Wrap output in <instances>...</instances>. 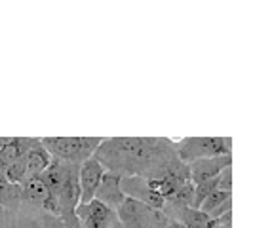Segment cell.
<instances>
[{
	"label": "cell",
	"instance_id": "cell-12",
	"mask_svg": "<svg viewBox=\"0 0 253 228\" xmlns=\"http://www.w3.org/2000/svg\"><path fill=\"white\" fill-rule=\"evenodd\" d=\"M120 181H122L120 175L111 173V171H105V175L101 179V185H99L97 194H95V200L99 203H103V205H107L113 211H118V207L126 200L124 192L120 189Z\"/></svg>",
	"mask_w": 253,
	"mask_h": 228
},
{
	"label": "cell",
	"instance_id": "cell-21",
	"mask_svg": "<svg viewBox=\"0 0 253 228\" xmlns=\"http://www.w3.org/2000/svg\"><path fill=\"white\" fill-rule=\"evenodd\" d=\"M166 228H185L181 223H177V221H171V219H168V223H166Z\"/></svg>",
	"mask_w": 253,
	"mask_h": 228
},
{
	"label": "cell",
	"instance_id": "cell-22",
	"mask_svg": "<svg viewBox=\"0 0 253 228\" xmlns=\"http://www.w3.org/2000/svg\"><path fill=\"white\" fill-rule=\"evenodd\" d=\"M215 221H217V219H215ZM213 228H232V225H219V223H217Z\"/></svg>",
	"mask_w": 253,
	"mask_h": 228
},
{
	"label": "cell",
	"instance_id": "cell-18",
	"mask_svg": "<svg viewBox=\"0 0 253 228\" xmlns=\"http://www.w3.org/2000/svg\"><path fill=\"white\" fill-rule=\"evenodd\" d=\"M217 177H219V175H217ZM217 177L210 179V181H204L200 185H194V198H192V207H194V209H198V207L202 205L204 200H206L213 190H217V185H219Z\"/></svg>",
	"mask_w": 253,
	"mask_h": 228
},
{
	"label": "cell",
	"instance_id": "cell-23",
	"mask_svg": "<svg viewBox=\"0 0 253 228\" xmlns=\"http://www.w3.org/2000/svg\"><path fill=\"white\" fill-rule=\"evenodd\" d=\"M4 213H6V211H4V209H2V207H0V221H2V219H4Z\"/></svg>",
	"mask_w": 253,
	"mask_h": 228
},
{
	"label": "cell",
	"instance_id": "cell-3",
	"mask_svg": "<svg viewBox=\"0 0 253 228\" xmlns=\"http://www.w3.org/2000/svg\"><path fill=\"white\" fill-rule=\"evenodd\" d=\"M177 156L183 164H192L202 158L227 156L232 154V139L230 137H213V135H192L175 141Z\"/></svg>",
	"mask_w": 253,
	"mask_h": 228
},
{
	"label": "cell",
	"instance_id": "cell-1",
	"mask_svg": "<svg viewBox=\"0 0 253 228\" xmlns=\"http://www.w3.org/2000/svg\"><path fill=\"white\" fill-rule=\"evenodd\" d=\"M93 156L105 171L120 177L158 179L187 165L168 137H105Z\"/></svg>",
	"mask_w": 253,
	"mask_h": 228
},
{
	"label": "cell",
	"instance_id": "cell-5",
	"mask_svg": "<svg viewBox=\"0 0 253 228\" xmlns=\"http://www.w3.org/2000/svg\"><path fill=\"white\" fill-rule=\"evenodd\" d=\"M0 228H67L61 219L51 217L31 205H21L13 213H4Z\"/></svg>",
	"mask_w": 253,
	"mask_h": 228
},
{
	"label": "cell",
	"instance_id": "cell-13",
	"mask_svg": "<svg viewBox=\"0 0 253 228\" xmlns=\"http://www.w3.org/2000/svg\"><path fill=\"white\" fill-rule=\"evenodd\" d=\"M50 164H51V156L50 152L44 149V145L40 143V137H31V143H29L25 152L27 177L40 175Z\"/></svg>",
	"mask_w": 253,
	"mask_h": 228
},
{
	"label": "cell",
	"instance_id": "cell-20",
	"mask_svg": "<svg viewBox=\"0 0 253 228\" xmlns=\"http://www.w3.org/2000/svg\"><path fill=\"white\" fill-rule=\"evenodd\" d=\"M228 211H232V200H228V202H225L223 205H219L215 211H211L210 213V219H219V217H223L225 213H228Z\"/></svg>",
	"mask_w": 253,
	"mask_h": 228
},
{
	"label": "cell",
	"instance_id": "cell-7",
	"mask_svg": "<svg viewBox=\"0 0 253 228\" xmlns=\"http://www.w3.org/2000/svg\"><path fill=\"white\" fill-rule=\"evenodd\" d=\"M76 219L80 221L82 228H122L116 211L109 209L107 205L99 203L97 200L86 203V205H78Z\"/></svg>",
	"mask_w": 253,
	"mask_h": 228
},
{
	"label": "cell",
	"instance_id": "cell-6",
	"mask_svg": "<svg viewBox=\"0 0 253 228\" xmlns=\"http://www.w3.org/2000/svg\"><path fill=\"white\" fill-rule=\"evenodd\" d=\"M19 187H21V200H23L25 205L37 207L40 211L59 219L57 200H55V196L48 190V187L44 185V181L40 179V175L25 177L19 183Z\"/></svg>",
	"mask_w": 253,
	"mask_h": 228
},
{
	"label": "cell",
	"instance_id": "cell-19",
	"mask_svg": "<svg viewBox=\"0 0 253 228\" xmlns=\"http://www.w3.org/2000/svg\"><path fill=\"white\" fill-rule=\"evenodd\" d=\"M219 185H217V190H223V192H232V167H227L219 173Z\"/></svg>",
	"mask_w": 253,
	"mask_h": 228
},
{
	"label": "cell",
	"instance_id": "cell-8",
	"mask_svg": "<svg viewBox=\"0 0 253 228\" xmlns=\"http://www.w3.org/2000/svg\"><path fill=\"white\" fill-rule=\"evenodd\" d=\"M103 175H105V167L95 160V156H91L86 162L80 164V167H78L80 203L78 205H86V203L95 200V194H97V189L101 185Z\"/></svg>",
	"mask_w": 253,
	"mask_h": 228
},
{
	"label": "cell",
	"instance_id": "cell-15",
	"mask_svg": "<svg viewBox=\"0 0 253 228\" xmlns=\"http://www.w3.org/2000/svg\"><path fill=\"white\" fill-rule=\"evenodd\" d=\"M23 205L21 200V187L8 183L6 179H0V207L6 213H13Z\"/></svg>",
	"mask_w": 253,
	"mask_h": 228
},
{
	"label": "cell",
	"instance_id": "cell-10",
	"mask_svg": "<svg viewBox=\"0 0 253 228\" xmlns=\"http://www.w3.org/2000/svg\"><path fill=\"white\" fill-rule=\"evenodd\" d=\"M232 167V154L227 156H213V158H202L189 164V175L192 185H200L204 181L217 177L223 169Z\"/></svg>",
	"mask_w": 253,
	"mask_h": 228
},
{
	"label": "cell",
	"instance_id": "cell-11",
	"mask_svg": "<svg viewBox=\"0 0 253 228\" xmlns=\"http://www.w3.org/2000/svg\"><path fill=\"white\" fill-rule=\"evenodd\" d=\"M162 213L166 215V219L177 221L185 228H213L217 225L215 219L202 213L200 209L194 207H171V205H164Z\"/></svg>",
	"mask_w": 253,
	"mask_h": 228
},
{
	"label": "cell",
	"instance_id": "cell-14",
	"mask_svg": "<svg viewBox=\"0 0 253 228\" xmlns=\"http://www.w3.org/2000/svg\"><path fill=\"white\" fill-rule=\"evenodd\" d=\"M31 137H0V165L25 160Z\"/></svg>",
	"mask_w": 253,
	"mask_h": 228
},
{
	"label": "cell",
	"instance_id": "cell-4",
	"mask_svg": "<svg viewBox=\"0 0 253 228\" xmlns=\"http://www.w3.org/2000/svg\"><path fill=\"white\" fill-rule=\"evenodd\" d=\"M116 215L120 219L122 228H166L168 223L162 211L129 198H126L124 203L118 207Z\"/></svg>",
	"mask_w": 253,
	"mask_h": 228
},
{
	"label": "cell",
	"instance_id": "cell-2",
	"mask_svg": "<svg viewBox=\"0 0 253 228\" xmlns=\"http://www.w3.org/2000/svg\"><path fill=\"white\" fill-rule=\"evenodd\" d=\"M105 137H40L51 160L80 165L93 156Z\"/></svg>",
	"mask_w": 253,
	"mask_h": 228
},
{
	"label": "cell",
	"instance_id": "cell-9",
	"mask_svg": "<svg viewBox=\"0 0 253 228\" xmlns=\"http://www.w3.org/2000/svg\"><path fill=\"white\" fill-rule=\"evenodd\" d=\"M120 189L124 192V196L129 200H135L139 203H145L152 209L162 211L164 209V200L162 196H158L154 190L147 185V181L141 177H122L120 181Z\"/></svg>",
	"mask_w": 253,
	"mask_h": 228
},
{
	"label": "cell",
	"instance_id": "cell-16",
	"mask_svg": "<svg viewBox=\"0 0 253 228\" xmlns=\"http://www.w3.org/2000/svg\"><path fill=\"white\" fill-rule=\"evenodd\" d=\"M192 198H194V185L189 181L173 196H169L164 202V205H171V207H192Z\"/></svg>",
	"mask_w": 253,
	"mask_h": 228
},
{
	"label": "cell",
	"instance_id": "cell-17",
	"mask_svg": "<svg viewBox=\"0 0 253 228\" xmlns=\"http://www.w3.org/2000/svg\"><path fill=\"white\" fill-rule=\"evenodd\" d=\"M228 200H232V192H223V190H213L206 200L202 202V205L198 207L202 213H206V215H210L211 211H215L219 205H223L225 202H228Z\"/></svg>",
	"mask_w": 253,
	"mask_h": 228
}]
</instances>
